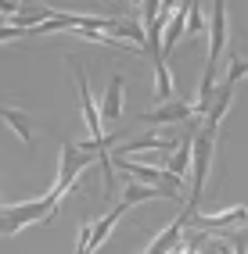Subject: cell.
Segmentation results:
<instances>
[{"mask_svg": "<svg viewBox=\"0 0 248 254\" xmlns=\"http://www.w3.org/2000/svg\"><path fill=\"white\" fill-rule=\"evenodd\" d=\"M94 154H97V150H90V147H72V143L61 147V168H58V183H54V190H51L54 200H61L65 193L72 190L83 168H90L94 161H101V158H94Z\"/></svg>", "mask_w": 248, "mask_h": 254, "instance_id": "cell-1", "label": "cell"}, {"mask_svg": "<svg viewBox=\"0 0 248 254\" xmlns=\"http://www.w3.org/2000/svg\"><path fill=\"white\" fill-rule=\"evenodd\" d=\"M54 208H58V200L51 193L40 197V200H29V204H18V208H11V211L0 215V233H18L22 226L40 222V218H43V222H51Z\"/></svg>", "mask_w": 248, "mask_h": 254, "instance_id": "cell-2", "label": "cell"}, {"mask_svg": "<svg viewBox=\"0 0 248 254\" xmlns=\"http://www.w3.org/2000/svg\"><path fill=\"white\" fill-rule=\"evenodd\" d=\"M119 168L133 179V183H144V186H180V176H173V172H162V168H155V165H144V161H133V158H119Z\"/></svg>", "mask_w": 248, "mask_h": 254, "instance_id": "cell-3", "label": "cell"}, {"mask_svg": "<svg viewBox=\"0 0 248 254\" xmlns=\"http://www.w3.org/2000/svg\"><path fill=\"white\" fill-rule=\"evenodd\" d=\"M198 115V104H187V100H162V104L155 108V111H147L140 122H147V126H173V122H187V118H194Z\"/></svg>", "mask_w": 248, "mask_h": 254, "instance_id": "cell-4", "label": "cell"}, {"mask_svg": "<svg viewBox=\"0 0 248 254\" xmlns=\"http://www.w3.org/2000/svg\"><path fill=\"white\" fill-rule=\"evenodd\" d=\"M194 211H198V204L191 200V204H187V215H180L173 226H165V229H162V233L155 236V244L147 247L144 254H169V251H176L180 244H184V226L191 222V215H194Z\"/></svg>", "mask_w": 248, "mask_h": 254, "instance_id": "cell-5", "label": "cell"}, {"mask_svg": "<svg viewBox=\"0 0 248 254\" xmlns=\"http://www.w3.org/2000/svg\"><path fill=\"white\" fill-rule=\"evenodd\" d=\"M194 226L198 229H205V233H223V229H241L248 226V211L245 208H230V211H220V215H198L194 218Z\"/></svg>", "mask_w": 248, "mask_h": 254, "instance_id": "cell-6", "label": "cell"}, {"mask_svg": "<svg viewBox=\"0 0 248 254\" xmlns=\"http://www.w3.org/2000/svg\"><path fill=\"white\" fill-rule=\"evenodd\" d=\"M223 47H227V0H212V50H209L212 68H216Z\"/></svg>", "mask_w": 248, "mask_h": 254, "instance_id": "cell-7", "label": "cell"}, {"mask_svg": "<svg viewBox=\"0 0 248 254\" xmlns=\"http://www.w3.org/2000/svg\"><path fill=\"white\" fill-rule=\"evenodd\" d=\"M0 118H4V126H7L25 147L36 143V136H32V115H29V111H22V108H0Z\"/></svg>", "mask_w": 248, "mask_h": 254, "instance_id": "cell-8", "label": "cell"}, {"mask_svg": "<svg viewBox=\"0 0 248 254\" xmlns=\"http://www.w3.org/2000/svg\"><path fill=\"white\" fill-rule=\"evenodd\" d=\"M151 197H180V190H173V186H144V183H129L126 193H123V204L133 208V204H140V200H151Z\"/></svg>", "mask_w": 248, "mask_h": 254, "instance_id": "cell-9", "label": "cell"}, {"mask_svg": "<svg viewBox=\"0 0 248 254\" xmlns=\"http://www.w3.org/2000/svg\"><path fill=\"white\" fill-rule=\"evenodd\" d=\"M79 104H83V115H87V126L94 132V140H105V129H101V115H97V104L90 97V86H87V75L79 72Z\"/></svg>", "mask_w": 248, "mask_h": 254, "instance_id": "cell-10", "label": "cell"}, {"mask_svg": "<svg viewBox=\"0 0 248 254\" xmlns=\"http://www.w3.org/2000/svg\"><path fill=\"white\" fill-rule=\"evenodd\" d=\"M123 115V75H112L108 90H105V104H101V118L105 122H115Z\"/></svg>", "mask_w": 248, "mask_h": 254, "instance_id": "cell-11", "label": "cell"}, {"mask_svg": "<svg viewBox=\"0 0 248 254\" xmlns=\"http://www.w3.org/2000/svg\"><path fill=\"white\" fill-rule=\"evenodd\" d=\"M173 147H176V140H169V136H151V132H144V136H137L126 150H129V154H165V150H173Z\"/></svg>", "mask_w": 248, "mask_h": 254, "instance_id": "cell-12", "label": "cell"}, {"mask_svg": "<svg viewBox=\"0 0 248 254\" xmlns=\"http://www.w3.org/2000/svg\"><path fill=\"white\" fill-rule=\"evenodd\" d=\"M129 208L123 204V200H119V208H115V211H108L105 218H101V222H97V226H90V247L97 251V247H101L105 240H108V233L115 229V222H119V215H126Z\"/></svg>", "mask_w": 248, "mask_h": 254, "instance_id": "cell-13", "label": "cell"}, {"mask_svg": "<svg viewBox=\"0 0 248 254\" xmlns=\"http://www.w3.org/2000/svg\"><path fill=\"white\" fill-rule=\"evenodd\" d=\"M191 158H194V136H187L184 143H180V147H176V154L169 158V172H173V176H180V179H184V172H187V168H191Z\"/></svg>", "mask_w": 248, "mask_h": 254, "instance_id": "cell-14", "label": "cell"}, {"mask_svg": "<svg viewBox=\"0 0 248 254\" xmlns=\"http://www.w3.org/2000/svg\"><path fill=\"white\" fill-rule=\"evenodd\" d=\"M155 100H173V75L165 68V58H155Z\"/></svg>", "mask_w": 248, "mask_h": 254, "instance_id": "cell-15", "label": "cell"}, {"mask_svg": "<svg viewBox=\"0 0 248 254\" xmlns=\"http://www.w3.org/2000/svg\"><path fill=\"white\" fill-rule=\"evenodd\" d=\"M184 29H187V11H184V7H176V11L169 14V29H165V40H162V50H169V47H176V40L184 36Z\"/></svg>", "mask_w": 248, "mask_h": 254, "instance_id": "cell-16", "label": "cell"}, {"mask_svg": "<svg viewBox=\"0 0 248 254\" xmlns=\"http://www.w3.org/2000/svg\"><path fill=\"white\" fill-rule=\"evenodd\" d=\"M245 75H248V58L230 54V75H227V82H223V86H230V90H234V82H238V79H245Z\"/></svg>", "mask_w": 248, "mask_h": 254, "instance_id": "cell-17", "label": "cell"}, {"mask_svg": "<svg viewBox=\"0 0 248 254\" xmlns=\"http://www.w3.org/2000/svg\"><path fill=\"white\" fill-rule=\"evenodd\" d=\"M205 22H202V4L198 0H187V32L194 36V32H202Z\"/></svg>", "mask_w": 248, "mask_h": 254, "instance_id": "cell-18", "label": "cell"}, {"mask_svg": "<svg viewBox=\"0 0 248 254\" xmlns=\"http://www.w3.org/2000/svg\"><path fill=\"white\" fill-rule=\"evenodd\" d=\"M25 11H29L25 0H0V14H4L7 22L14 18V14H25Z\"/></svg>", "mask_w": 248, "mask_h": 254, "instance_id": "cell-19", "label": "cell"}, {"mask_svg": "<svg viewBox=\"0 0 248 254\" xmlns=\"http://www.w3.org/2000/svg\"><path fill=\"white\" fill-rule=\"evenodd\" d=\"M29 36V29L22 25H0V40H25Z\"/></svg>", "mask_w": 248, "mask_h": 254, "instance_id": "cell-20", "label": "cell"}, {"mask_svg": "<svg viewBox=\"0 0 248 254\" xmlns=\"http://www.w3.org/2000/svg\"><path fill=\"white\" fill-rule=\"evenodd\" d=\"M230 244H234V254H248V244L241 240V236H230Z\"/></svg>", "mask_w": 248, "mask_h": 254, "instance_id": "cell-21", "label": "cell"}, {"mask_svg": "<svg viewBox=\"0 0 248 254\" xmlns=\"http://www.w3.org/2000/svg\"><path fill=\"white\" fill-rule=\"evenodd\" d=\"M76 254H90V247H87V244H79V247H76Z\"/></svg>", "mask_w": 248, "mask_h": 254, "instance_id": "cell-22", "label": "cell"}]
</instances>
